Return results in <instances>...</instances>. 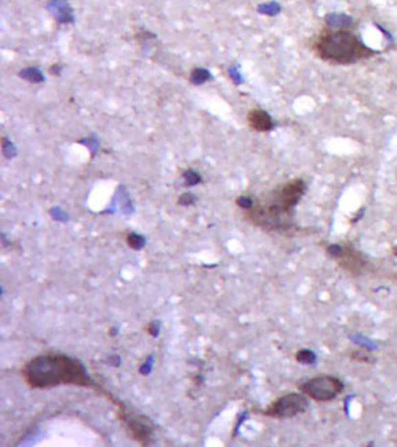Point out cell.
<instances>
[{
  "instance_id": "4",
  "label": "cell",
  "mask_w": 397,
  "mask_h": 447,
  "mask_svg": "<svg viewBox=\"0 0 397 447\" xmlns=\"http://www.w3.org/2000/svg\"><path fill=\"white\" fill-rule=\"evenodd\" d=\"M300 390L316 402H330L343 390V383L331 375H320L302 383Z\"/></svg>"
},
{
  "instance_id": "8",
  "label": "cell",
  "mask_w": 397,
  "mask_h": 447,
  "mask_svg": "<svg viewBox=\"0 0 397 447\" xmlns=\"http://www.w3.org/2000/svg\"><path fill=\"white\" fill-rule=\"evenodd\" d=\"M248 123L256 132H268L274 128L271 116L263 110H252L248 114Z\"/></svg>"
},
{
  "instance_id": "15",
  "label": "cell",
  "mask_w": 397,
  "mask_h": 447,
  "mask_svg": "<svg viewBox=\"0 0 397 447\" xmlns=\"http://www.w3.org/2000/svg\"><path fill=\"white\" fill-rule=\"evenodd\" d=\"M235 202H237V205H238L240 208H243V211L251 209L252 206L255 205V201L252 200L251 197H245V195H243V197H238Z\"/></svg>"
},
{
  "instance_id": "6",
  "label": "cell",
  "mask_w": 397,
  "mask_h": 447,
  "mask_svg": "<svg viewBox=\"0 0 397 447\" xmlns=\"http://www.w3.org/2000/svg\"><path fill=\"white\" fill-rule=\"evenodd\" d=\"M119 420L128 429L130 436L136 442H138L141 446L151 445L154 428L148 418L141 417V415H130L129 411L126 408H123L122 411H119Z\"/></svg>"
},
{
  "instance_id": "14",
  "label": "cell",
  "mask_w": 397,
  "mask_h": 447,
  "mask_svg": "<svg viewBox=\"0 0 397 447\" xmlns=\"http://www.w3.org/2000/svg\"><path fill=\"white\" fill-rule=\"evenodd\" d=\"M350 358H354V360H358V361H364V363H373L374 361V358H371V355H368L367 352L360 349L353 350L350 353Z\"/></svg>"
},
{
  "instance_id": "1",
  "label": "cell",
  "mask_w": 397,
  "mask_h": 447,
  "mask_svg": "<svg viewBox=\"0 0 397 447\" xmlns=\"http://www.w3.org/2000/svg\"><path fill=\"white\" fill-rule=\"evenodd\" d=\"M21 375L26 385L33 389H50L60 385H73L97 390L104 393L108 399H112L110 393H106L100 385L90 378L79 360L61 353H44L31 358L22 367Z\"/></svg>"
},
{
  "instance_id": "9",
  "label": "cell",
  "mask_w": 397,
  "mask_h": 447,
  "mask_svg": "<svg viewBox=\"0 0 397 447\" xmlns=\"http://www.w3.org/2000/svg\"><path fill=\"white\" fill-rule=\"evenodd\" d=\"M325 24L331 29H346L353 25V18L342 13H330L325 16Z\"/></svg>"
},
{
  "instance_id": "10",
  "label": "cell",
  "mask_w": 397,
  "mask_h": 447,
  "mask_svg": "<svg viewBox=\"0 0 397 447\" xmlns=\"http://www.w3.org/2000/svg\"><path fill=\"white\" fill-rule=\"evenodd\" d=\"M53 4H54V14L58 21H61V22L72 21L71 11L66 6V3H64V0H56V1H53Z\"/></svg>"
},
{
  "instance_id": "13",
  "label": "cell",
  "mask_w": 397,
  "mask_h": 447,
  "mask_svg": "<svg viewBox=\"0 0 397 447\" xmlns=\"http://www.w3.org/2000/svg\"><path fill=\"white\" fill-rule=\"evenodd\" d=\"M126 241H128V245H129L130 248H133V249H141L144 246V238L141 236H138V234H134V233L129 234L128 238H126Z\"/></svg>"
},
{
  "instance_id": "17",
  "label": "cell",
  "mask_w": 397,
  "mask_h": 447,
  "mask_svg": "<svg viewBox=\"0 0 397 447\" xmlns=\"http://www.w3.org/2000/svg\"><path fill=\"white\" fill-rule=\"evenodd\" d=\"M195 201V198L191 194H184L180 197V200H178V203H181V205H190V203H193Z\"/></svg>"
},
{
  "instance_id": "3",
  "label": "cell",
  "mask_w": 397,
  "mask_h": 447,
  "mask_svg": "<svg viewBox=\"0 0 397 447\" xmlns=\"http://www.w3.org/2000/svg\"><path fill=\"white\" fill-rule=\"evenodd\" d=\"M314 50L321 60L339 65L354 64L375 53L357 35L346 29L323 32L314 42Z\"/></svg>"
},
{
  "instance_id": "12",
  "label": "cell",
  "mask_w": 397,
  "mask_h": 447,
  "mask_svg": "<svg viewBox=\"0 0 397 447\" xmlns=\"http://www.w3.org/2000/svg\"><path fill=\"white\" fill-rule=\"evenodd\" d=\"M258 11L262 14H267V16H276L281 11V7L278 3H266V4H260L258 7Z\"/></svg>"
},
{
  "instance_id": "2",
  "label": "cell",
  "mask_w": 397,
  "mask_h": 447,
  "mask_svg": "<svg viewBox=\"0 0 397 447\" xmlns=\"http://www.w3.org/2000/svg\"><path fill=\"white\" fill-rule=\"evenodd\" d=\"M305 190L306 183L303 180H291L273 190L263 202L255 203L246 211V218L253 224L268 231L287 230L291 227L292 211L305 194Z\"/></svg>"
},
{
  "instance_id": "7",
  "label": "cell",
  "mask_w": 397,
  "mask_h": 447,
  "mask_svg": "<svg viewBox=\"0 0 397 447\" xmlns=\"http://www.w3.org/2000/svg\"><path fill=\"white\" fill-rule=\"evenodd\" d=\"M338 260L342 268L354 276L363 274V271L367 268V262L364 258L358 252H356L353 248H343V252L338 258Z\"/></svg>"
},
{
  "instance_id": "16",
  "label": "cell",
  "mask_w": 397,
  "mask_h": 447,
  "mask_svg": "<svg viewBox=\"0 0 397 447\" xmlns=\"http://www.w3.org/2000/svg\"><path fill=\"white\" fill-rule=\"evenodd\" d=\"M327 252L330 253V255H331L332 258H335V259H338L340 255H342V252H343V246H342V245H339V244L330 245V246L327 248Z\"/></svg>"
},
{
  "instance_id": "5",
  "label": "cell",
  "mask_w": 397,
  "mask_h": 447,
  "mask_svg": "<svg viewBox=\"0 0 397 447\" xmlns=\"http://www.w3.org/2000/svg\"><path fill=\"white\" fill-rule=\"evenodd\" d=\"M308 406L309 400L305 393L303 395L291 393V395H285L283 398L277 399L271 406L263 411V414L271 417V418L285 420V418H292L295 415L306 411Z\"/></svg>"
},
{
  "instance_id": "11",
  "label": "cell",
  "mask_w": 397,
  "mask_h": 447,
  "mask_svg": "<svg viewBox=\"0 0 397 447\" xmlns=\"http://www.w3.org/2000/svg\"><path fill=\"white\" fill-rule=\"evenodd\" d=\"M296 360L299 361L300 364H313L316 361V355L311 350H299L296 353Z\"/></svg>"
}]
</instances>
